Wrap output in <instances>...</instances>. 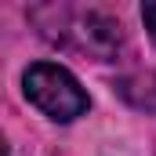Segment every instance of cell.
<instances>
[{"label": "cell", "instance_id": "6da1fadb", "mask_svg": "<svg viewBox=\"0 0 156 156\" xmlns=\"http://www.w3.org/2000/svg\"><path fill=\"white\" fill-rule=\"evenodd\" d=\"M29 18L40 26V37L87 55L94 62H113L123 47V22L102 7H66V4H47L33 7Z\"/></svg>", "mask_w": 156, "mask_h": 156}, {"label": "cell", "instance_id": "7a4b0ae2", "mask_svg": "<svg viewBox=\"0 0 156 156\" xmlns=\"http://www.w3.org/2000/svg\"><path fill=\"white\" fill-rule=\"evenodd\" d=\"M22 94L26 102L40 109L47 120L55 123H73V120L87 116L91 109V94L83 91V83L76 80V73L62 62H33L22 73Z\"/></svg>", "mask_w": 156, "mask_h": 156}, {"label": "cell", "instance_id": "3957f363", "mask_svg": "<svg viewBox=\"0 0 156 156\" xmlns=\"http://www.w3.org/2000/svg\"><path fill=\"white\" fill-rule=\"evenodd\" d=\"M116 91L134 105V109H145L156 113V73H131L116 83Z\"/></svg>", "mask_w": 156, "mask_h": 156}, {"label": "cell", "instance_id": "277c9868", "mask_svg": "<svg viewBox=\"0 0 156 156\" xmlns=\"http://www.w3.org/2000/svg\"><path fill=\"white\" fill-rule=\"evenodd\" d=\"M142 22H145V33H149V40L156 44V0H153V4H142Z\"/></svg>", "mask_w": 156, "mask_h": 156}, {"label": "cell", "instance_id": "5b68a950", "mask_svg": "<svg viewBox=\"0 0 156 156\" xmlns=\"http://www.w3.org/2000/svg\"><path fill=\"white\" fill-rule=\"evenodd\" d=\"M0 156H11V145H7V138L0 134Z\"/></svg>", "mask_w": 156, "mask_h": 156}]
</instances>
